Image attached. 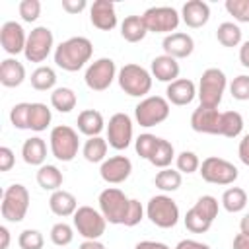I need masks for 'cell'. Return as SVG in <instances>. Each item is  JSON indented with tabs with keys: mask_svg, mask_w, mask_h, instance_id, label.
Instances as JSON below:
<instances>
[{
	"mask_svg": "<svg viewBox=\"0 0 249 249\" xmlns=\"http://www.w3.org/2000/svg\"><path fill=\"white\" fill-rule=\"evenodd\" d=\"M53 47H54L53 31L49 27H45V25H37L27 35V43H25L23 54H25V58L29 62H43L51 54Z\"/></svg>",
	"mask_w": 249,
	"mask_h": 249,
	"instance_id": "13",
	"label": "cell"
},
{
	"mask_svg": "<svg viewBox=\"0 0 249 249\" xmlns=\"http://www.w3.org/2000/svg\"><path fill=\"white\" fill-rule=\"evenodd\" d=\"M29 109H31V103H16L12 107L10 121L14 124V128H19V130L29 128Z\"/></svg>",
	"mask_w": 249,
	"mask_h": 249,
	"instance_id": "42",
	"label": "cell"
},
{
	"mask_svg": "<svg viewBox=\"0 0 249 249\" xmlns=\"http://www.w3.org/2000/svg\"><path fill=\"white\" fill-rule=\"evenodd\" d=\"M169 101L161 95H148L134 107V117L140 126H156L169 117Z\"/></svg>",
	"mask_w": 249,
	"mask_h": 249,
	"instance_id": "8",
	"label": "cell"
},
{
	"mask_svg": "<svg viewBox=\"0 0 249 249\" xmlns=\"http://www.w3.org/2000/svg\"><path fill=\"white\" fill-rule=\"evenodd\" d=\"M121 89L130 97H144L152 89V74L140 64H124L117 74Z\"/></svg>",
	"mask_w": 249,
	"mask_h": 249,
	"instance_id": "3",
	"label": "cell"
},
{
	"mask_svg": "<svg viewBox=\"0 0 249 249\" xmlns=\"http://www.w3.org/2000/svg\"><path fill=\"white\" fill-rule=\"evenodd\" d=\"M181 181H183L181 173H179L177 169H171V167H165V169L158 171V173H156V179H154L156 187H158L160 191H163V193H173V191H177V189L181 187Z\"/></svg>",
	"mask_w": 249,
	"mask_h": 249,
	"instance_id": "37",
	"label": "cell"
},
{
	"mask_svg": "<svg viewBox=\"0 0 249 249\" xmlns=\"http://www.w3.org/2000/svg\"><path fill=\"white\" fill-rule=\"evenodd\" d=\"M239 233H243V235H247L249 237V212L241 218V222H239Z\"/></svg>",
	"mask_w": 249,
	"mask_h": 249,
	"instance_id": "58",
	"label": "cell"
},
{
	"mask_svg": "<svg viewBox=\"0 0 249 249\" xmlns=\"http://www.w3.org/2000/svg\"><path fill=\"white\" fill-rule=\"evenodd\" d=\"M148 27L142 19V16H126L121 23V35L128 43H138L146 37Z\"/></svg>",
	"mask_w": 249,
	"mask_h": 249,
	"instance_id": "27",
	"label": "cell"
},
{
	"mask_svg": "<svg viewBox=\"0 0 249 249\" xmlns=\"http://www.w3.org/2000/svg\"><path fill=\"white\" fill-rule=\"evenodd\" d=\"M16 163V156L8 146L0 148V171H10Z\"/></svg>",
	"mask_w": 249,
	"mask_h": 249,
	"instance_id": "49",
	"label": "cell"
},
{
	"mask_svg": "<svg viewBox=\"0 0 249 249\" xmlns=\"http://www.w3.org/2000/svg\"><path fill=\"white\" fill-rule=\"evenodd\" d=\"M93 54V45L88 37H70L54 49V62L66 72H78L89 62Z\"/></svg>",
	"mask_w": 249,
	"mask_h": 249,
	"instance_id": "1",
	"label": "cell"
},
{
	"mask_svg": "<svg viewBox=\"0 0 249 249\" xmlns=\"http://www.w3.org/2000/svg\"><path fill=\"white\" fill-rule=\"evenodd\" d=\"M18 245H19L21 249H43V245H45V237H43V233H41L39 230H31V228H27V230H23V231L19 233V237H18Z\"/></svg>",
	"mask_w": 249,
	"mask_h": 249,
	"instance_id": "43",
	"label": "cell"
},
{
	"mask_svg": "<svg viewBox=\"0 0 249 249\" xmlns=\"http://www.w3.org/2000/svg\"><path fill=\"white\" fill-rule=\"evenodd\" d=\"M105 226L107 220L103 214L91 206H78L74 212V228L86 239H99L105 233Z\"/></svg>",
	"mask_w": 249,
	"mask_h": 249,
	"instance_id": "11",
	"label": "cell"
},
{
	"mask_svg": "<svg viewBox=\"0 0 249 249\" xmlns=\"http://www.w3.org/2000/svg\"><path fill=\"white\" fill-rule=\"evenodd\" d=\"M29 210V191L27 187H23L21 183H14L10 185L4 195H2V202H0V212L2 218L8 222H21L25 218Z\"/></svg>",
	"mask_w": 249,
	"mask_h": 249,
	"instance_id": "4",
	"label": "cell"
},
{
	"mask_svg": "<svg viewBox=\"0 0 249 249\" xmlns=\"http://www.w3.org/2000/svg\"><path fill=\"white\" fill-rule=\"evenodd\" d=\"M31 86L33 89L37 91H47V89H53L54 84H56V72L51 68V66H37L33 72H31Z\"/></svg>",
	"mask_w": 249,
	"mask_h": 249,
	"instance_id": "34",
	"label": "cell"
},
{
	"mask_svg": "<svg viewBox=\"0 0 249 249\" xmlns=\"http://www.w3.org/2000/svg\"><path fill=\"white\" fill-rule=\"evenodd\" d=\"M18 12L23 21L31 23L41 16V2L39 0H21L18 6Z\"/></svg>",
	"mask_w": 249,
	"mask_h": 249,
	"instance_id": "47",
	"label": "cell"
},
{
	"mask_svg": "<svg viewBox=\"0 0 249 249\" xmlns=\"http://www.w3.org/2000/svg\"><path fill=\"white\" fill-rule=\"evenodd\" d=\"M132 142V119L126 113H115L107 124V144L115 150H126Z\"/></svg>",
	"mask_w": 249,
	"mask_h": 249,
	"instance_id": "14",
	"label": "cell"
},
{
	"mask_svg": "<svg viewBox=\"0 0 249 249\" xmlns=\"http://www.w3.org/2000/svg\"><path fill=\"white\" fill-rule=\"evenodd\" d=\"M86 6H88L86 0H62V10L66 14H80L86 10Z\"/></svg>",
	"mask_w": 249,
	"mask_h": 249,
	"instance_id": "50",
	"label": "cell"
},
{
	"mask_svg": "<svg viewBox=\"0 0 249 249\" xmlns=\"http://www.w3.org/2000/svg\"><path fill=\"white\" fill-rule=\"evenodd\" d=\"M74 239V230L72 226H68L66 222H58L51 228V241L58 247H66L68 243H72Z\"/></svg>",
	"mask_w": 249,
	"mask_h": 249,
	"instance_id": "41",
	"label": "cell"
},
{
	"mask_svg": "<svg viewBox=\"0 0 249 249\" xmlns=\"http://www.w3.org/2000/svg\"><path fill=\"white\" fill-rule=\"evenodd\" d=\"M62 181H64L62 171H60L56 165L47 163V165H41V167L37 169V183H39V187L45 189V191H53V193L58 191L60 185H62Z\"/></svg>",
	"mask_w": 249,
	"mask_h": 249,
	"instance_id": "28",
	"label": "cell"
},
{
	"mask_svg": "<svg viewBox=\"0 0 249 249\" xmlns=\"http://www.w3.org/2000/svg\"><path fill=\"white\" fill-rule=\"evenodd\" d=\"M158 140H160V138H158L156 134H150V132L140 134V136L134 140L136 154H138L140 158H144V160H150L152 154H154V150H156V146H158Z\"/></svg>",
	"mask_w": 249,
	"mask_h": 249,
	"instance_id": "39",
	"label": "cell"
},
{
	"mask_svg": "<svg viewBox=\"0 0 249 249\" xmlns=\"http://www.w3.org/2000/svg\"><path fill=\"white\" fill-rule=\"evenodd\" d=\"M175 163H177V171H179V173H187V175L198 171V167H200L198 156H196L195 152H191V150H183V152L175 158Z\"/></svg>",
	"mask_w": 249,
	"mask_h": 249,
	"instance_id": "40",
	"label": "cell"
},
{
	"mask_svg": "<svg viewBox=\"0 0 249 249\" xmlns=\"http://www.w3.org/2000/svg\"><path fill=\"white\" fill-rule=\"evenodd\" d=\"M230 93L237 101H247L249 99V76L245 74L235 76L233 82L230 84Z\"/></svg>",
	"mask_w": 249,
	"mask_h": 249,
	"instance_id": "46",
	"label": "cell"
},
{
	"mask_svg": "<svg viewBox=\"0 0 249 249\" xmlns=\"http://www.w3.org/2000/svg\"><path fill=\"white\" fill-rule=\"evenodd\" d=\"M239 62H241V66L249 68V41H245L239 47Z\"/></svg>",
	"mask_w": 249,
	"mask_h": 249,
	"instance_id": "54",
	"label": "cell"
},
{
	"mask_svg": "<svg viewBox=\"0 0 249 249\" xmlns=\"http://www.w3.org/2000/svg\"><path fill=\"white\" fill-rule=\"evenodd\" d=\"M220 117L218 109H208L198 105L191 115V128L200 134H218L220 132Z\"/></svg>",
	"mask_w": 249,
	"mask_h": 249,
	"instance_id": "18",
	"label": "cell"
},
{
	"mask_svg": "<svg viewBox=\"0 0 249 249\" xmlns=\"http://www.w3.org/2000/svg\"><path fill=\"white\" fill-rule=\"evenodd\" d=\"M226 10L239 23H249V0H226Z\"/></svg>",
	"mask_w": 249,
	"mask_h": 249,
	"instance_id": "44",
	"label": "cell"
},
{
	"mask_svg": "<svg viewBox=\"0 0 249 249\" xmlns=\"http://www.w3.org/2000/svg\"><path fill=\"white\" fill-rule=\"evenodd\" d=\"M165 93H167L165 99H167L171 105L183 107V105H189V103L196 97V86H195V82L189 80V78H177L175 82L167 84Z\"/></svg>",
	"mask_w": 249,
	"mask_h": 249,
	"instance_id": "20",
	"label": "cell"
},
{
	"mask_svg": "<svg viewBox=\"0 0 249 249\" xmlns=\"http://www.w3.org/2000/svg\"><path fill=\"white\" fill-rule=\"evenodd\" d=\"M198 173L206 183L212 185H231L239 175L237 167L231 161L218 156H208L206 160H202Z\"/></svg>",
	"mask_w": 249,
	"mask_h": 249,
	"instance_id": "9",
	"label": "cell"
},
{
	"mask_svg": "<svg viewBox=\"0 0 249 249\" xmlns=\"http://www.w3.org/2000/svg\"><path fill=\"white\" fill-rule=\"evenodd\" d=\"M107 140L101 138V136H91L84 142V148H82V154L84 158L89 161V163H103L105 161V156H107Z\"/></svg>",
	"mask_w": 249,
	"mask_h": 249,
	"instance_id": "29",
	"label": "cell"
},
{
	"mask_svg": "<svg viewBox=\"0 0 249 249\" xmlns=\"http://www.w3.org/2000/svg\"><path fill=\"white\" fill-rule=\"evenodd\" d=\"M144 218V206L140 200L136 198H130V204H128V212H126V218H124V226L126 228H134L142 222Z\"/></svg>",
	"mask_w": 249,
	"mask_h": 249,
	"instance_id": "48",
	"label": "cell"
},
{
	"mask_svg": "<svg viewBox=\"0 0 249 249\" xmlns=\"http://www.w3.org/2000/svg\"><path fill=\"white\" fill-rule=\"evenodd\" d=\"M243 130V117L237 111H224L220 117V136L235 138Z\"/></svg>",
	"mask_w": 249,
	"mask_h": 249,
	"instance_id": "30",
	"label": "cell"
},
{
	"mask_svg": "<svg viewBox=\"0 0 249 249\" xmlns=\"http://www.w3.org/2000/svg\"><path fill=\"white\" fill-rule=\"evenodd\" d=\"M181 19L185 21L187 27L198 29L206 25L210 19V6L202 0H189L181 8Z\"/></svg>",
	"mask_w": 249,
	"mask_h": 249,
	"instance_id": "21",
	"label": "cell"
},
{
	"mask_svg": "<svg viewBox=\"0 0 249 249\" xmlns=\"http://www.w3.org/2000/svg\"><path fill=\"white\" fill-rule=\"evenodd\" d=\"M78 249H105V245L99 239H86Z\"/></svg>",
	"mask_w": 249,
	"mask_h": 249,
	"instance_id": "56",
	"label": "cell"
},
{
	"mask_svg": "<svg viewBox=\"0 0 249 249\" xmlns=\"http://www.w3.org/2000/svg\"><path fill=\"white\" fill-rule=\"evenodd\" d=\"M146 216L158 228H173L179 222V206L167 195H156L146 204Z\"/></svg>",
	"mask_w": 249,
	"mask_h": 249,
	"instance_id": "7",
	"label": "cell"
},
{
	"mask_svg": "<svg viewBox=\"0 0 249 249\" xmlns=\"http://www.w3.org/2000/svg\"><path fill=\"white\" fill-rule=\"evenodd\" d=\"M78 130L82 134H86L88 138L91 136H99L101 130L105 128V121H103V115L95 109H84L80 115H78Z\"/></svg>",
	"mask_w": 249,
	"mask_h": 249,
	"instance_id": "25",
	"label": "cell"
},
{
	"mask_svg": "<svg viewBox=\"0 0 249 249\" xmlns=\"http://www.w3.org/2000/svg\"><path fill=\"white\" fill-rule=\"evenodd\" d=\"M27 35L18 21H6L0 27V45L8 54H19L25 51Z\"/></svg>",
	"mask_w": 249,
	"mask_h": 249,
	"instance_id": "16",
	"label": "cell"
},
{
	"mask_svg": "<svg viewBox=\"0 0 249 249\" xmlns=\"http://www.w3.org/2000/svg\"><path fill=\"white\" fill-rule=\"evenodd\" d=\"M49 208L53 214L60 216V218H66V216H74V212L78 210V200L72 193L68 191H54L49 198Z\"/></svg>",
	"mask_w": 249,
	"mask_h": 249,
	"instance_id": "24",
	"label": "cell"
},
{
	"mask_svg": "<svg viewBox=\"0 0 249 249\" xmlns=\"http://www.w3.org/2000/svg\"><path fill=\"white\" fill-rule=\"evenodd\" d=\"M222 206L235 214V212H241L245 206H247V193L241 189V187H230L224 191L222 195Z\"/></svg>",
	"mask_w": 249,
	"mask_h": 249,
	"instance_id": "35",
	"label": "cell"
},
{
	"mask_svg": "<svg viewBox=\"0 0 249 249\" xmlns=\"http://www.w3.org/2000/svg\"><path fill=\"white\" fill-rule=\"evenodd\" d=\"M51 121H53V113L45 103H39V101L31 103V109H29V128L31 130L43 132V130H47Z\"/></svg>",
	"mask_w": 249,
	"mask_h": 249,
	"instance_id": "32",
	"label": "cell"
},
{
	"mask_svg": "<svg viewBox=\"0 0 249 249\" xmlns=\"http://www.w3.org/2000/svg\"><path fill=\"white\" fill-rule=\"evenodd\" d=\"M21 158L27 165H45L47 160V144L39 136H31L21 146Z\"/></svg>",
	"mask_w": 249,
	"mask_h": 249,
	"instance_id": "26",
	"label": "cell"
},
{
	"mask_svg": "<svg viewBox=\"0 0 249 249\" xmlns=\"http://www.w3.org/2000/svg\"><path fill=\"white\" fill-rule=\"evenodd\" d=\"M142 19L148 27V31L152 33H171L177 29L179 21H181V16L175 8L171 6H154V8H148L144 14H142Z\"/></svg>",
	"mask_w": 249,
	"mask_h": 249,
	"instance_id": "12",
	"label": "cell"
},
{
	"mask_svg": "<svg viewBox=\"0 0 249 249\" xmlns=\"http://www.w3.org/2000/svg\"><path fill=\"white\" fill-rule=\"evenodd\" d=\"M179 72H181V66L179 62L173 58V56H167V54H160L152 60V76L160 82H175L179 78Z\"/></svg>",
	"mask_w": 249,
	"mask_h": 249,
	"instance_id": "22",
	"label": "cell"
},
{
	"mask_svg": "<svg viewBox=\"0 0 249 249\" xmlns=\"http://www.w3.org/2000/svg\"><path fill=\"white\" fill-rule=\"evenodd\" d=\"M134 249H169L165 243L161 241H150V239H144V241H138L134 245Z\"/></svg>",
	"mask_w": 249,
	"mask_h": 249,
	"instance_id": "53",
	"label": "cell"
},
{
	"mask_svg": "<svg viewBox=\"0 0 249 249\" xmlns=\"http://www.w3.org/2000/svg\"><path fill=\"white\" fill-rule=\"evenodd\" d=\"M89 19L93 27L101 31H111L117 25V12L111 0H95L89 8Z\"/></svg>",
	"mask_w": 249,
	"mask_h": 249,
	"instance_id": "19",
	"label": "cell"
},
{
	"mask_svg": "<svg viewBox=\"0 0 249 249\" xmlns=\"http://www.w3.org/2000/svg\"><path fill=\"white\" fill-rule=\"evenodd\" d=\"M175 249H210V247L202 241H196V239H181L175 245Z\"/></svg>",
	"mask_w": 249,
	"mask_h": 249,
	"instance_id": "52",
	"label": "cell"
},
{
	"mask_svg": "<svg viewBox=\"0 0 249 249\" xmlns=\"http://www.w3.org/2000/svg\"><path fill=\"white\" fill-rule=\"evenodd\" d=\"M78 103V97L74 93V89L70 88H54L51 93V105L58 111V113H70Z\"/></svg>",
	"mask_w": 249,
	"mask_h": 249,
	"instance_id": "31",
	"label": "cell"
},
{
	"mask_svg": "<svg viewBox=\"0 0 249 249\" xmlns=\"http://www.w3.org/2000/svg\"><path fill=\"white\" fill-rule=\"evenodd\" d=\"M233 249H249V237L243 233H237L233 237Z\"/></svg>",
	"mask_w": 249,
	"mask_h": 249,
	"instance_id": "55",
	"label": "cell"
},
{
	"mask_svg": "<svg viewBox=\"0 0 249 249\" xmlns=\"http://www.w3.org/2000/svg\"><path fill=\"white\" fill-rule=\"evenodd\" d=\"M25 80V66L18 58H4L0 64V84L4 88H18Z\"/></svg>",
	"mask_w": 249,
	"mask_h": 249,
	"instance_id": "23",
	"label": "cell"
},
{
	"mask_svg": "<svg viewBox=\"0 0 249 249\" xmlns=\"http://www.w3.org/2000/svg\"><path fill=\"white\" fill-rule=\"evenodd\" d=\"M237 156H239V160L245 163V165H249V132L239 140V148H237Z\"/></svg>",
	"mask_w": 249,
	"mask_h": 249,
	"instance_id": "51",
	"label": "cell"
},
{
	"mask_svg": "<svg viewBox=\"0 0 249 249\" xmlns=\"http://www.w3.org/2000/svg\"><path fill=\"white\" fill-rule=\"evenodd\" d=\"M161 47H163V54L173 56L175 60H179V58H187V56L193 54L195 41H193V37L189 33L175 31V33H169V35L163 37Z\"/></svg>",
	"mask_w": 249,
	"mask_h": 249,
	"instance_id": "17",
	"label": "cell"
},
{
	"mask_svg": "<svg viewBox=\"0 0 249 249\" xmlns=\"http://www.w3.org/2000/svg\"><path fill=\"white\" fill-rule=\"evenodd\" d=\"M183 220H185V228H187L189 231H193V233H204V231H208L210 226H212V220H208L204 214H200L195 206L187 210V214H185Z\"/></svg>",
	"mask_w": 249,
	"mask_h": 249,
	"instance_id": "38",
	"label": "cell"
},
{
	"mask_svg": "<svg viewBox=\"0 0 249 249\" xmlns=\"http://www.w3.org/2000/svg\"><path fill=\"white\" fill-rule=\"evenodd\" d=\"M99 212L103 214V218L109 224H123L124 226V218L128 212V204L130 198L117 187H107L105 191L99 193Z\"/></svg>",
	"mask_w": 249,
	"mask_h": 249,
	"instance_id": "6",
	"label": "cell"
},
{
	"mask_svg": "<svg viewBox=\"0 0 249 249\" xmlns=\"http://www.w3.org/2000/svg\"><path fill=\"white\" fill-rule=\"evenodd\" d=\"M195 208H196L200 214H204L208 220L214 222V218L218 216V198H214L212 195H202V196L195 202Z\"/></svg>",
	"mask_w": 249,
	"mask_h": 249,
	"instance_id": "45",
	"label": "cell"
},
{
	"mask_svg": "<svg viewBox=\"0 0 249 249\" xmlns=\"http://www.w3.org/2000/svg\"><path fill=\"white\" fill-rule=\"evenodd\" d=\"M0 237H2L0 249H8L10 247V230L6 226H0Z\"/></svg>",
	"mask_w": 249,
	"mask_h": 249,
	"instance_id": "57",
	"label": "cell"
},
{
	"mask_svg": "<svg viewBox=\"0 0 249 249\" xmlns=\"http://www.w3.org/2000/svg\"><path fill=\"white\" fill-rule=\"evenodd\" d=\"M130 173H132V161L126 156H111L99 167L101 179L109 185L124 183L130 177Z\"/></svg>",
	"mask_w": 249,
	"mask_h": 249,
	"instance_id": "15",
	"label": "cell"
},
{
	"mask_svg": "<svg viewBox=\"0 0 249 249\" xmlns=\"http://www.w3.org/2000/svg\"><path fill=\"white\" fill-rule=\"evenodd\" d=\"M49 144H51V154L58 161H72L78 156V150H80L78 132L68 124L54 126L51 130Z\"/></svg>",
	"mask_w": 249,
	"mask_h": 249,
	"instance_id": "5",
	"label": "cell"
},
{
	"mask_svg": "<svg viewBox=\"0 0 249 249\" xmlns=\"http://www.w3.org/2000/svg\"><path fill=\"white\" fill-rule=\"evenodd\" d=\"M173 158H175V148H173V144H171L169 140H165V138H160V140H158V146H156V150H154V154H152V158H150L148 161H150L154 167L165 169V167L171 165Z\"/></svg>",
	"mask_w": 249,
	"mask_h": 249,
	"instance_id": "33",
	"label": "cell"
},
{
	"mask_svg": "<svg viewBox=\"0 0 249 249\" xmlns=\"http://www.w3.org/2000/svg\"><path fill=\"white\" fill-rule=\"evenodd\" d=\"M226 86H228V80L220 68H206L200 76L198 89H196L200 105L208 109H218L222 95L226 91Z\"/></svg>",
	"mask_w": 249,
	"mask_h": 249,
	"instance_id": "2",
	"label": "cell"
},
{
	"mask_svg": "<svg viewBox=\"0 0 249 249\" xmlns=\"http://www.w3.org/2000/svg\"><path fill=\"white\" fill-rule=\"evenodd\" d=\"M216 39L224 47H237L241 43V29L233 21H224L216 29Z\"/></svg>",
	"mask_w": 249,
	"mask_h": 249,
	"instance_id": "36",
	"label": "cell"
},
{
	"mask_svg": "<svg viewBox=\"0 0 249 249\" xmlns=\"http://www.w3.org/2000/svg\"><path fill=\"white\" fill-rule=\"evenodd\" d=\"M117 78V66H115V60L113 58H97L93 60L88 68H86V74H84V82L89 89L93 91H105L113 80Z\"/></svg>",
	"mask_w": 249,
	"mask_h": 249,
	"instance_id": "10",
	"label": "cell"
}]
</instances>
